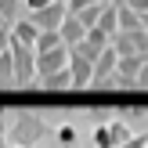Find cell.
<instances>
[{"instance_id":"277c9868","label":"cell","mask_w":148,"mask_h":148,"mask_svg":"<svg viewBox=\"0 0 148 148\" xmlns=\"http://www.w3.org/2000/svg\"><path fill=\"white\" fill-rule=\"evenodd\" d=\"M116 62H119V54H116V47L108 43V47L101 51V58L94 62V76H90V87H94V90H105L108 76L116 72Z\"/></svg>"},{"instance_id":"f1b7e54d","label":"cell","mask_w":148,"mask_h":148,"mask_svg":"<svg viewBox=\"0 0 148 148\" xmlns=\"http://www.w3.org/2000/svg\"><path fill=\"white\" fill-rule=\"evenodd\" d=\"M0 148H7V137H4V134H0Z\"/></svg>"},{"instance_id":"2e32d148","label":"cell","mask_w":148,"mask_h":148,"mask_svg":"<svg viewBox=\"0 0 148 148\" xmlns=\"http://www.w3.org/2000/svg\"><path fill=\"white\" fill-rule=\"evenodd\" d=\"M4 87H14V65H11V51L0 54V90Z\"/></svg>"},{"instance_id":"5b68a950","label":"cell","mask_w":148,"mask_h":148,"mask_svg":"<svg viewBox=\"0 0 148 148\" xmlns=\"http://www.w3.org/2000/svg\"><path fill=\"white\" fill-rule=\"evenodd\" d=\"M69 65V47H54V51H43V54H36V79L51 76V72L65 69Z\"/></svg>"},{"instance_id":"8992f818","label":"cell","mask_w":148,"mask_h":148,"mask_svg":"<svg viewBox=\"0 0 148 148\" xmlns=\"http://www.w3.org/2000/svg\"><path fill=\"white\" fill-rule=\"evenodd\" d=\"M69 72H72V90H83V87H90L94 65L87 62V58H79L76 51H69Z\"/></svg>"},{"instance_id":"7a4b0ae2","label":"cell","mask_w":148,"mask_h":148,"mask_svg":"<svg viewBox=\"0 0 148 148\" xmlns=\"http://www.w3.org/2000/svg\"><path fill=\"white\" fill-rule=\"evenodd\" d=\"M14 65V87H33L36 83V51L25 43H7Z\"/></svg>"},{"instance_id":"83f0119b","label":"cell","mask_w":148,"mask_h":148,"mask_svg":"<svg viewBox=\"0 0 148 148\" xmlns=\"http://www.w3.org/2000/svg\"><path fill=\"white\" fill-rule=\"evenodd\" d=\"M0 29H11V25H7V22H4V14H0Z\"/></svg>"},{"instance_id":"ba28073f","label":"cell","mask_w":148,"mask_h":148,"mask_svg":"<svg viewBox=\"0 0 148 148\" xmlns=\"http://www.w3.org/2000/svg\"><path fill=\"white\" fill-rule=\"evenodd\" d=\"M58 36H62V43H65V47H76V43L87 36V29L79 25V18H76V14H65V22L58 25Z\"/></svg>"},{"instance_id":"e0dca14e","label":"cell","mask_w":148,"mask_h":148,"mask_svg":"<svg viewBox=\"0 0 148 148\" xmlns=\"http://www.w3.org/2000/svg\"><path fill=\"white\" fill-rule=\"evenodd\" d=\"M18 11H22V0H0V14H4L7 25H11V22H18Z\"/></svg>"},{"instance_id":"d6a6232c","label":"cell","mask_w":148,"mask_h":148,"mask_svg":"<svg viewBox=\"0 0 148 148\" xmlns=\"http://www.w3.org/2000/svg\"><path fill=\"white\" fill-rule=\"evenodd\" d=\"M145 62H148V58H145Z\"/></svg>"},{"instance_id":"5bb4252c","label":"cell","mask_w":148,"mask_h":148,"mask_svg":"<svg viewBox=\"0 0 148 148\" xmlns=\"http://www.w3.org/2000/svg\"><path fill=\"white\" fill-rule=\"evenodd\" d=\"M105 0H98V4H90V7H83V11H76V18H79V25L83 29H94L98 25V18H101V11H105Z\"/></svg>"},{"instance_id":"ffe728a7","label":"cell","mask_w":148,"mask_h":148,"mask_svg":"<svg viewBox=\"0 0 148 148\" xmlns=\"http://www.w3.org/2000/svg\"><path fill=\"white\" fill-rule=\"evenodd\" d=\"M134 90H148V62L141 65V72H137V79H134Z\"/></svg>"},{"instance_id":"4316f807","label":"cell","mask_w":148,"mask_h":148,"mask_svg":"<svg viewBox=\"0 0 148 148\" xmlns=\"http://www.w3.org/2000/svg\"><path fill=\"white\" fill-rule=\"evenodd\" d=\"M141 29H145V33H148V14H141Z\"/></svg>"},{"instance_id":"603a6c76","label":"cell","mask_w":148,"mask_h":148,"mask_svg":"<svg viewBox=\"0 0 148 148\" xmlns=\"http://www.w3.org/2000/svg\"><path fill=\"white\" fill-rule=\"evenodd\" d=\"M123 4H127L130 11H137V14H148V0H123Z\"/></svg>"},{"instance_id":"d4e9b609","label":"cell","mask_w":148,"mask_h":148,"mask_svg":"<svg viewBox=\"0 0 148 148\" xmlns=\"http://www.w3.org/2000/svg\"><path fill=\"white\" fill-rule=\"evenodd\" d=\"M7 43H11V36H7V29H0V54L7 51Z\"/></svg>"},{"instance_id":"9c48e42d","label":"cell","mask_w":148,"mask_h":148,"mask_svg":"<svg viewBox=\"0 0 148 148\" xmlns=\"http://www.w3.org/2000/svg\"><path fill=\"white\" fill-rule=\"evenodd\" d=\"M116 29H119V33H137V29H141V14L130 11L123 0L116 4Z\"/></svg>"},{"instance_id":"cb8c5ba5","label":"cell","mask_w":148,"mask_h":148,"mask_svg":"<svg viewBox=\"0 0 148 148\" xmlns=\"http://www.w3.org/2000/svg\"><path fill=\"white\" fill-rule=\"evenodd\" d=\"M25 4V11L33 14V11H40V7H47V4H54V0H22Z\"/></svg>"},{"instance_id":"7402d4cb","label":"cell","mask_w":148,"mask_h":148,"mask_svg":"<svg viewBox=\"0 0 148 148\" xmlns=\"http://www.w3.org/2000/svg\"><path fill=\"white\" fill-rule=\"evenodd\" d=\"M90 4H98V0H69V14H76V11H83V7H90Z\"/></svg>"},{"instance_id":"4dcf8cb0","label":"cell","mask_w":148,"mask_h":148,"mask_svg":"<svg viewBox=\"0 0 148 148\" xmlns=\"http://www.w3.org/2000/svg\"><path fill=\"white\" fill-rule=\"evenodd\" d=\"M7 148H22V145H7Z\"/></svg>"},{"instance_id":"7c38bea8","label":"cell","mask_w":148,"mask_h":148,"mask_svg":"<svg viewBox=\"0 0 148 148\" xmlns=\"http://www.w3.org/2000/svg\"><path fill=\"white\" fill-rule=\"evenodd\" d=\"M141 65H145V58H141V54H123L119 62H116V72H119V76H127V79H137Z\"/></svg>"},{"instance_id":"d6986e66","label":"cell","mask_w":148,"mask_h":148,"mask_svg":"<svg viewBox=\"0 0 148 148\" xmlns=\"http://www.w3.org/2000/svg\"><path fill=\"white\" fill-rule=\"evenodd\" d=\"M119 148H148V134H134L130 141H123Z\"/></svg>"},{"instance_id":"484cf974","label":"cell","mask_w":148,"mask_h":148,"mask_svg":"<svg viewBox=\"0 0 148 148\" xmlns=\"http://www.w3.org/2000/svg\"><path fill=\"white\" fill-rule=\"evenodd\" d=\"M0 134H7V108L0 105Z\"/></svg>"},{"instance_id":"30bf717a","label":"cell","mask_w":148,"mask_h":148,"mask_svg":"<svg viewBox=\"0 0 148 148\" xmlns=\"http://www.w3.org/2000/svg\"><path fill=\"white\" fill-rule=\"evenodd\" d=\"M36 83H40L43 90H72V72H69V65H65V69H58V72H51V76L36 79Z\"/></svg>"},{"instance_id":"44dd1931","label":"cell","mask_w":148,"mask_h":148,"mask_svg":"<svg viewBox=\"0 0 148 148\" xmlns=\"http://www.w3.org/2000/svg\"><path fill=\"white\" fill-rule=\"evenodd\" d=\"M90 116H94V123H108V108L105 105H90Z\"/></svg>"},{"instance_id":"9a60e30c","label":"cell","mask_w":148,"mask_h":148,"mask_svg":"<svg viewBox=\"0 0 148 148\" xmlns=\"http://www.w3.org/2000/svg\"><path fill=\"white\" fill-rule=\"evenodd\" d=\"M54 47H65L62 43V36H58V29H47V33H40L36 36V54H43V51H54Z\"/></svg>"},{"instance_id":"8fae6325","label":"cell","mask_w":148,"mask_h":148,"mask_svg":"<svg viewBox=\"0 0 148 148\" xmlns=\"http://www.w3.org/2000/svg\"><path fill=\"white\" fill-rule=\"evenodd\" d=\"M134 137V127L123 119H108V141H112V148H119L123 141H130Z\"/></svg>"},{"instance_id":"4fadbf2b","label":"cell","mask_w":148,"mask_h":148,"mask_svg":"<svg viewBox=\"0 0 148 148\" xmlns=\"http://www.w3.org/2000/svg\"><path fill=\"white\" fill-rule=\"evenodd\" d=\"M54 137L62 148H79V130L72 127V123H58L54 127Z\"/></svg>"},{"instance_id":"1f68e13d","label":"cell","mask_w":148,"mask_h":148,"mask_svg":"<svg viewBox=\"0 0 148 148\" xmlns=\"http://www.w3.org/2000/svg\"><path fill=\"white\" fill-rule=\"evenodd\" d=\"M62 4H69V0H62Z\"/></svg>"},{"instance_id":"3957f363","label":"cell","mask_w":148,"mask_h":148,"mask_svg":"<svg viewBox=\"0 0 148 148\" xmlns=\"http://www.w3.org/2000/svg\"><path fill=\"white\" fill-rule=\"evenodd\" d=\"M65 14H69V7H65L62 0H54V4H47V7H40V11H33V14H29V22H33L40 33H47V29H58V25H62Z\"/></svg>"},{"instance_id":"6da1fadb","label":"cell","mask_w":148,"mask_h":148,"mask_svg":"<svg viewBox=\"0 0 148 148\" xmlns=\"http://www.w3.org/2000/svg\"><path fill=\"white\" fill-rule=\"evenodd\" d=\"M54 130L47 127V119H43L40 112H33V108H18L14 112V119L7 123V141L11 145H22V148H36L43 141V137H51Z\"/></svg>"},{"instance_id":"f546056e","label":"cell","mask_w":148,"mask_h":148,"mask_svg":"<svg viewBox=\"0 0 148 148\" xmlns=\"http://www.w3.org/2000/svg\"><path fill=\"white\" fill-rule=\"evenodd\" d=\"M105 4H119V0H105Z\"/></svg>"},{"instance_id":"52a82bcc","label":"cell","mask_w":148,"mask_h":148,"mask_svg":"<svg viewBox=\"0 0 148 148\" xmlns=\"http://www.w3.org/2000/svg\"><path fill=\"white\" fill-rule=\"evenodd\" d=\"M7 36H11V43H25V47H36V36H40V29H36L29 18H18V22H11Z\"/></svg>"},{"instance_id":"ac0fdd59","label":"cell","mask_w":148,"mask_h":148,"mask_svg":"<svg viewBox=\"0 0 148 148\" xmlns=\"http://www.w3.org/2000/svg\"><path fill=\"white\" fill-rule=\"evenodd\" d=\"M94 148H112V141H108V123H94Z\"/></svg>"}]
</instances>
